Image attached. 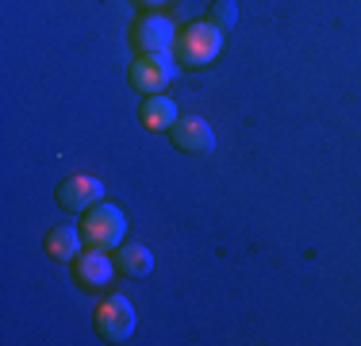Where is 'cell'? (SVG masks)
Returning a JSON list of instances; mask_svg holds the SVG:
<instances>
[{"label": "cell", "instance_id": "6da1fadb", "mask_svg": "<svg viewBox=\"0 0 361 346\" xmlns=\"http://www.w3.org/2000/svg\"><path fill=\"white\" fill-rule=\"evenodd\" d=\"M219 47H223V31L216 23L212 20L192 23V28H185L177 39V58H180V66H188V69H204V66L216 62Z\"/></svg>", "mask_w": 361, "mask_h": 346}, {"label": "cell", "instance_id": "7a4b0ae2", "mask_svg": "<svg viewBox=\"0 0 361 346\" xmlns=\"http://www.w3.org/2000/svg\"><path fill=\"white\" fill-rule=\"evenodd\" d=\"M127 235V215L119 212L116 204H104L100 201L97 208L85 212V242L97 250H116Z\"/></svg>", "mask_w": 361, "mask_h": 346}, {"label": "cell", "instance_id": "3957f363", "mask_svg": "<svg viewBox=\"0 0 361 346\" xmlns=\"http://www.w3.org/2000/svg\"><path fill=\"white\" fill-rule=\"evenodd\" d=\"M97 331L104 335L108 342H127L135 331V308L127 297H108L104 304L97 308Z\"/></svg>", "mask_w": 361, "mask_h": 346}, {"label": "cell", "instance_id": "277c9868", "mask_svg": "<svg viewBox=\"0 0 361 346\" xmlns=\"http://www.w3.org/2000/svg\"><path fill=\"white\" fill-rule=\"evenodd\" d=\"M177 42V23L169 16H142L135 23V47L142 54H169Z\"/></svg>", "mask_w": 361, "mask_h": 346}, {"label": "cell", "instance_id": "5b68a950", "mask_svg": "<svg viewBox=\"0 0 361 346\" xmlns=\"http://www.w3.org/2000/svg\"><path fill=\"white\" fill-rule=\"evenodd\" d=\"M177 77V62L169 54H142L131 66V85L139 93H161Z\"/></svg>", "mask_w": 361, "mask_h": 346}, {"label": "cell", "instance_id": "8992f818", "mask_svg": "<svg viewBox=\"0 0 361 346\" xmlns=\"http://www.w3.org/2000/svg\"><path fill=\"white\" fill-rule=\"evenodd\" d=\"M169 135H173V143L185 154H212V150H216V131H212V124H208V119H200V116L177 119Z\"/></svg>", "mask_w": 361, "mask_h": 346}, {"label": "cell", "instance_id": "52a82bcc", "mask_svg": "<svg viewBox=\"0 0 361 346\" xmlns=\"http://www.w3.org/2000/svg\"><path fill=\"white\" fill-rule=\"evenodd\" d=\"M58 201L70 212H89V208H97L104 201V185L97 177H70L58 185Z\"/></svg>", "mask_w": 361, "mask_h": 346}, {"label": "cell", "instance_id": "ba28073f", "mask_svg": "<svg viewBox=\"0 0 361 346\" xmlns=\"http://www.w3.org/2000/svg\"><path fill=\"white\" fill-rule=\"evenodd\" d=\"M119 266H111L108 250H97L92 246L89 254H77V281L85 285V289H104V285L116 277Z\"/></svg>", "mask_w": 361, "mask_h": 346}, {"label": "cell", "instance_id": "9c48e42d", "mask_svg": "<svg viewBox=\"0 0 361 346\" xmlns=\"http://www.w3.org/2000/svg\"><path fill=\"white\" fill-rule=\"evenodd\" d=\"M47 254L58 258V262H77V254H81V231L77 227H54L47 235Z\"/></svg>", "mask_w": 361, "mask_h": 346}, {"label": "cell", "instance_id": "30bf717a", "mask_svg": "<svg viewBox=\"0 0 361 346\" xmlns=\"http://www.w3.org/2000/svg\"><path fill=\"white\" fill-rule=\"evenodd\" d=\"M142 124L150 127V131H173L177 124V104L169 97H150L142 104Z\"/></svg>", "mask_w": 361, "mask_h": 346}, {"label": "cell", "instance_id": "8fae6325", "mask_svg": "<svg viewBox=\"0 0 361 346\" xmlns=\"http://www.w3.org/2000/svg\"><path fill=\"white\" fill-rule=\"evenodd\" d=\"M116 266H119V273H123V277H150L154 254L146 246H119Z\"/></svg>", "mask_w": 361, "mask_h": 346}, {"label": "cell", "instance_id": "7c38bea8", "mask_svg": "<svg viewBox=\"0 0 361 346\" xmlns=\"http://www.w3.org/2000/svg\"><path fill=\"white\" fill-rule=\"evenodd\" d=\"M212 23H216L219 31H231L238 23V8H235V0H219L216 8H212Z\"/></svg>", "mask_w": 361, "mask_h": 346}, {"label": "cell", "instance_id": "4fadbf2b", "mask_svg": "<svg viewBox=\"0 0 361 346\" xmlns=\"http://www.w3.org/2000/svg\"><path fill=\"white\" fill-rule=\"evenodd\" d=\"M142 4H150V8H158V4H166V0H142Z\"/></svg>", "mask_w": 361, "mask_h": 346}]
</instances>
